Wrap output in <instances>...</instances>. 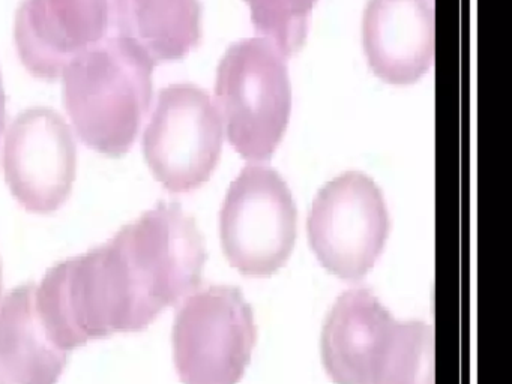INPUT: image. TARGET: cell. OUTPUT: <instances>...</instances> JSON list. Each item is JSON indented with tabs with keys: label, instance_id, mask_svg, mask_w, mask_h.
Here are the masks:
<instances>
[{
	"label": "cell",
	"instance_id": "obj_1",
	"mask_svg": "<svg viewBox=\"0 0 512 384\" xmlns=\"http://www.w3.org/2000/svg\"><path fill=\"white\" fill-rule=\"evenodd\" d=\"M206 258L196 221L161 201L103 245L50 267L35 291L37 309L67 351L143 332L199 287Z\"/></svg>",
	"mask_w": 512,
	"mask_h": 384
},
{
	"label": "cell",
	"instance_id": "obj_2",
	"mask_svg": "<svg viewBox=\"0 0 512 384\" xmlns=\"http://www.w3.org/2000/svg\"><path fill=\"white\" fill-rule=\"evenodd\" d=\"M151 60L127 39L106 36L64 69L65 107L83 143L103 155L133 146L152 99Z\"/></svg>",
	"mask_w": 512,
	"mask_h": 384
},
{
	"label": "cell",
	"instance_id": "obj_3",
	"mask_svg": "<svg viewBox=\"0 0 512 384\" xmlns=\"http://www.w3.org/2000/svg\"><path fill=\"white\" fill-rule=\"evenodd\" d=\"M215 95L233 149L248 161H268L292 113V86L281 51L263 36L236 42L218 65Z\"/></svg>",
	"mask_w": 512,
	"mask_h": 384
},
{
	"label": "cell",
	"instance_id": "obj_4",
	"mask_svg": "<svg viewBox=\"0 0 512 384\" xmlns=\"http://www.w3.org/2000/svg\"><path fill=\"white\" fill-rule=\"evenodd\" d=\"M257 329L253 309L235 287L191 294L173 326V359L182 384H238L250 363Z\"/></svg>",
	"mask_w": 512,
	"mask_h": 384
},
{
	"label": "cell",
	"instance_id": "obj_5",
	"mask_svg": "<svg viewBox=\"0 0 512 384\" xmlns=\"http://www.w3.org/2000/svg\"><path fill=\"white\" fill-rule=\"evenodd\" d=\"M295 200L286 180L248 165L233 180L220 212L224 254L248 276H269L286 264L296 243Z\"/></svg>",
	"mask_w": 512,
	"mask_h": 384
},
{
	"label": "cell",
	"instance_id": "obj_6",
	"mask_svg": "<svg viewBox=\"0 0 512 384\" xmlns=\"http://www.w3.org/2000/svg\"><path fill=\"white\" fill-rule=\"evenodd\" d=\"M307 224L311 248L322 266L347 281L373 269L391 230L382 191L361 171L329 180L314 198Z\"/></svg>",
	"mask_w": 512,
	"mask_h": 384
},
{
	"label": "cell",
	"instance_id": "obj_7",
	"mask_svg": "<svg viewBox=\"0 0 512 384\" xmlns=\"http://www.w3.org/2000/svg\"><path fill=\"white\" fill-rule=\"evenodd\" d=\"M223 122L208 92L191 83L164 87L143 132V155L170 192L208 182L223 149Z\"/></svg>",
	"mask_w": 512,
	"mask_h": 384
},
{
	"label": "cell",
	"instance_id": "obj_8",
	"mask_svg": "<svg viewBox=\"0 0 512 384\" xmlns=\"http://www.w3.org/2000/svg\"><path fill=\"white\" fill-rule=\"evenodd\" d=\"M0 164L23 209L38 215L56 212L67 203L76 180L73 132L55 110L29 108L11 123Z\"/></svg>",
	"mask_w": 512,
	"mask_h": 384
},
{
	"label": "cell",
	"instance_id": "obj_9",
	"mask_svg": "<svg viewBox=\"0 0 512 384\" xmlns=\"http://www.w3.org/2000/svg\"><path fill=\"white\" fill-rule=\"evenodd\" d=\"M112 0H23L16 15L17 50L23 65L55 78L86 48L106 38Z\"/></svg>",
	"mask_w": 512,
	"mask_h": 384
},
{
	"label": "cell",
	"instance_id": "obj_10",
	"mask_svg": "<svg viewBox=\"0 0 512 384\" xmlns=\"http://www.w3.org/2000/svg\"><path fill=\"white\" fill-rule=\"evenodd\" d=\"M368 65L397 86L418 81L434 57V14L428 0H370L362 21Z\"/></svg>",
	"mask_w": 512,
	"mask_h": 384
},
{
	"label": "cell",
	"instance_id": "obj_11",
	"mask_svg": "<svg viewBox=\"0 0 512 384\" xmlns=\"http://www.w3.org/2000/svg\"><path fill=\"white\" fill-rule=\"evenodd\" d=\"M395 318L365 288L346 291L326 317L323 366L335 384H371Z\"/></svg>",
	"mask_w": 512,
	"mask_h": 384
},
{
	"label": "cell",
	"instance_id": "obj_12",
	"mask_svg": "<svg viewBox=\"0 0 512 384\" xmlns=\"http://www.w3.org/2000/svg\"><path fill=\"white\" fill-rule=\"evenodd\" d=\"M35 291L19 285L0 303V384H58L67 368L70 351L44 326Z\"/></svg>",
	"mask_w": 512,
	"mask_h": 384
},
{
	"label": "cell",
	"instance_id": "obj_13",
	"mask_svg": "<svg viewBox=\"0 0 512 384\" xmlns=\"http://www.w3.org/2000/svg\"><path fill=\"white\" fill-rule=\"evenodd\" d=\"M200 15L199 0H112L110 24L155 66L196 47Z\"/></svg>",
	"mask_w": 512,
	"mask_h": 384
},
{
	"label": "cell",
	"instance_id": "obj_14",
	"mask_svg": "<svg viewBox=\"0 0 512 384\" xmlns=\"http://www.w3.org/2000/svg\"><path fill=\"white\" fill-rule=\"evenodd\" d=\"M371 384H434L431 327L422 321H395Z\"/></svg>",
	"mask_w": 512,
	"mask_h": 384
},
{
	"label": "cell",
	"instance_id": "obj_15",
	"mask_svg": "<svg viewBox=\"0 0 512 384\" xmlns=\"http://www.w3.org/2000/svg\"><path fill=\"white\" fill-rule=\"evenodd\" d=\"M254 29L269 39L283 56H292L304 45L308 20L317 0H245Z\"/></svg>",
	"mask_w": 512,
	"mask_h": 384
},
{
	"label": "cell",
	"instance_id": "obj_16",
	"mask_svg": "<svg viewBox=\"0 0 512 384\" xmlns=\"http://www.w3.org/2000/svg\"><path fill=\"white\" fill-rule=\"evenodd\" d=\"M5 126V92L4 84H2V75H0V135L4 131Z\"/></svg>",
	"mask_w": 512,
	"mask_h": 384
},
{
	"label": "cell",
	"instance_id": "obj_17",
	"mask_svg": "<svg viewBox=\"0 0 512 384\" xmlns=\"http://www.w3.org/2000/svg\"><path fill=\"white\" fill-rule=\"evenodd\" d=\"M2 291H4V278H2V260H0V297H2Z\"/></svg>",
	"mask_w": 512,
	"mask_h": 384
}]
</instances>
